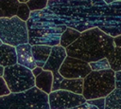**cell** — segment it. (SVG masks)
<instances>
[{"label": "cell", "mask_w": 121, "mask_h": 109, "mask_svg": "<svg viewBox=\"0 0 121 109\" xmlns=\"http://www.w3.org/2000/svg\"><path fill=\"white\" fill-rule=\"evenodd\" d=\"M46 8L59 24L80 33L98 27L112 38L121 35V1L106 4L103 0H48Z\"/></svg>", "instance_id": "cell-1"}, {"label": "cell", "mask_w": 121, "mask_h": 109, "mask_svg": "<svg viewBox=\"0 0 121 109\" xmlns=\"http://www.w3.org/2000/svg\"><path fill=\"white\" fill-rule=\"evenodd\" d=\"M113 38L98 27L80 33L79 38L65 48L69 57L82 60L88 64L107 58L114 49Z\"/></svg>", "instance_id": "cell-2"}, {"label": "cell", "mask_w": 121, "mask_h": 109, "mask_svg": "<svg viewBox=\"0 0 121 109\" xmlns=\"http://www.w3.org/2000/svg\"><path fill=\"white\" fill-rule=\"evenodd\" d=\"M28 44L30 45H43L55 46L60 45V39L66 26L58 22L56 15L45 8L42 10L31 11L26 21Z\"/></svg>", "instance_id": "cell-3"}, {"label": "cell", "mask_w": 121, "mask_h": 109, "mask_svg": "<svg viewBox=\"0 0 121 109\" xmlns=\"http://www.w3.org/2000/svg\"><path fill=\"white\" fill-rule=\"evenodd\" d=\"M0 109H50L48 95L35 86L24 92L9 93L0 97Z\"/></svg>", "instance_id": "cell-4"}, {"label": "cell", "mask_w": 121, "mask_h": 109, "mask_svg": "<svg viewBox=\"0 0 121 109\" xmlns=\"http://www.w3.org/2000/svg\"><path fill=\"white\" fill-rule=\"evenodd\" d=\"M114 71L112 69L91 71L83 79L82 96L86 100L106 98L115 89Z\"/></svg>", "instance_id": "cell-5"}, {"label": "cell", "mask_w": 121, "mask_h": 109, "mask_svg": "<svg viewBox=\"0 0 121 109\" xmlns=\"http://www.w3.org/2000/svg\"><path fill=\"white\" fill-rule=\"evenodd\" d=\"M0 40L2 44L17 46L28 43L26 22L17 16L0 18Z\"/></svg>", "instance_id": "cell-6"}, {"label": "cell", "mask_w": 121, "mask_h": 109, "mask_svg": "<svg viewBox=\"0 0 121 109\" xmlns=\"http://www.w3.org/2000/svg\"><path fill=\"white\" fill-rule=\"evenodd\" d=\"M3 79L10 93H19L35 86V77L30 69L18 64L4 67Z\"/></svg>", "instance_id": "cell-7"}, {"label": "cell", "mask_w": 121, "mask_h": 109, "mask_svg": "<svg viewBox=\"0 0 121 109\" xmlns=\"http://www.w3.org/2000/svg\"><path fill=\"white\" fill-rule=\"evenodd\" d=\"M85 102L86 100L82 95L62 89L52 91L48 95V104L50 109H71Z\"/></svg>", "instance_id": "cell-8"}, {"label": "cell", "mask_w": 121, "mask_h": 109, "mask_svg": "<svg viewBox=\"0 0 121 109\" xmlns=\"http://www.w3.org/2000/svg\"><path fill=\"white\" fill-rule=\"evenodd\" d=\"M91 71L88 63L69 56H66L59 69V73L64 79H84Z\"/></svg>", "instance_id": "cell-9"}, {"label": "cell", "mask_w": 121, "mask_h": 109, "mask_svg": "<svg viewBox=\"0 0 121 109\" xmlns=\"http://www.w3.org/2000/svg\"><path fill=\"white\" fill-rule=\"evenodd\" d=\"M66 51L65 48L61 47L60 45H55L52 46L50 55L43 65V70H48L53 74V85H52V91H56L60 89V84L63 78L59 73V69L66 58Z\"/></svg>", "instance_id": "cell-10"}, {"label": "cell", "mask_w": 121, "mask_h": 109, "mask_svg": "<svg viewBox=\"0 0 121 109\" xmlns=\"http://www.w3.org/2000/svg\"><path fill=\"white\" fill-rule=\"evenodd\" d=\"M16 54H17V64L23 65L30 70L36 67V64L34 62L32 52H31V45L27 44H23L15 46Z\"/></svg>", "instance_id": "cell-11"}, {"label": "cell", "mask_w": 121, "mask_h": 109, "mask_svg": "<svg viewBox=\"0 0 121 109\" xmlns=\"http://www.w3.org/2000/svg\"><path fill=\"white\" fill-rule=\"evenodd\" d=\"M17 64V54L14 46L2 44L0 45V65L3 67Z\"/></svg>", "instance_id": "cell-12"}, {"label": "cell", "mask_w": 121, "mask_h": 109, "mask_svg": "<svg viewBox=\"0 0 121 109\" xmlns=\"http://www.w3.org/2000/svg\"><path fill=\"white\" fill-rule=\"evenodd\" d=\"M52 46L49 45H31V52L34 59V62L36 64V66L43 67L45 64L50 52H51Z\"/></svg>", "instance_id": "cell-13"}, {"label": "cell", "mask_w": 121, "mask_h": 109, "mask_svg": "<svg viewBox=\"0 0 121 109\" xmlns=\"http://www.w3.org/2000/svg\"><path fill=\"white\" fill-rule=\"evenodd\" d=\"M53 74L48 70H43L40 75L35 77V87L49 95L52 92Z\"/></svg>", "instance_id": "cell-14"}, {"label": "cell", "mask_w": 121, "mask_h": 109, "mask_svg": "<svg viewBox=\"0 0 121 109\" xmlns=\"http://www.w3.org/2000/svg\"><path fill=\"white\" fill-rule=\"evenodd\" d=\"M60 89L73 92L75 94L82 95L83 79H64L60 84Z\"/></svg>", "instance_id": "cell-15"}, {"label": "cell", "mask_w": 121, "mask_h": 109, "mask_svg": "<svg viewBox=\"0 0 121 109\" xmlns=\"http://www.w3.org/2000/svg\"><path fill=\"white\" fill-rule=\"evenodd\" d=\"M80 36V32L72 28V27H66V29L62 32L60 39V45L61 47L66 48L70 45H72L75 41H77Z\"/></svg>", "instance_id": "cell-16"}, {"label": "cell", "mask_w": 121, "mask_h": 109, "mask_svg": "<svg viewBox=\"0 0 121 109\" xmlns=\"http://www.w3.org/2000/svg\"><path fill=\"white\" fill-rule=\"evenodd\" d=\"M104 109H121V89L115 88L105 98Z\"/></svg>", "instance_id": "cell-17"}, {"label": "cell", "mask_w": 121, "mask_h": 109, "mask_svg": "<svg viewBox=\"0 0 121 109\" xmlns=\"http://www.w3.org/2000/svg\"><path fill=\"white\" fill-rule=\"evenodd\" d=\"M19 4L18 0H0V9L6 18H11L16 16Z\"/></svg>", "instance_id": "cell-18"}, {"label": "cell", "mask_w": 121, "mask_h": 109, "mask_svg": "<svg viewBox=\"0 0 121 109\" xmlns=\"http://www.w3.org/2000/svg\"><path fill=\"white\" fill-rule=\"evenodd\" d=\"M109 62L110 67L112 71H121V47L114 46L113 51L106 58Z\"/></svg>", "instance_id": "cell-19"}, {"label": "cell", "mask_w": 121, "mask_h": 109, "mask_svg": "<svg viewBox=\"0 0 121 109\" xmlns=\"http://www.w3.org/2000/svg\"><path fill=\"white\" fill-rule=\"evenodd\" d=\"M30 13H31V11L28 9L26 3H20L19 4V7H18V9H17V12H16V16L19 19H21L22 21L26 22L29 19Z\"/></svg>", "instance_id": "cell-20"}, {"label": "cell", "mask_w": 121, "mask_h": 109, "mask_svg": "<svg viewBox=\"0 0 121 109\" xmlns=\"http://www.w3.org/2000/svg\"><path fill=\"white\" fill-rule=\"evenodd\" d=\"M92 71H102V70H107V69H111L109 62L106 58H103L101 60L93 62L89 64Z\"/></svg>", "instance_id": "cell-21"}, {"label": "cell", "mask_w": 121, "mask_h": 109, "mask_svg": "<svg viewBox=\"0 0 121 109\" xmlns=\"http://www.w3.org/2000/svg\"><path fill=\"white\" fill-rule=\"evenodd\" d=\"M48 0H29L26 2V5L30 11H37L42 10L46 8Z\"/></svg>", "instance_id": "cell-22"}, {"label": "cell", "mask_w": 121, "mask_h": 109, "mask_svg": "<svg viewBox=\"0 0 121 109\" xmlns=\"http://www.w3.org/2000/svg\"><path fill=\"white\" fill-rule=\"evenodd\" d=\"M88 104L95 106L97 109H104L105 108V98H99V99H95V100H86Z\"/></svg>", "instance_id": "cell-23"}, {"label": "cell", "mask_w": 121, "mask_h": 109, "mask_svg": "<svg viewBox=\"0 0 121 109\" xmlns=\"http://www.w3.org/2000/svg\"><path fill=\"white\" fill-rule=\"evenodd\" d=\"M10 92L9 90V88L7 87V84L3 79V77H0V97L1 96H6L9 95Z\"/></svg>", "instance_id": "cell-24"}, {"label": "cell", "mask_w": 121, "mask_h": 109, "mask_svg": "<svg viewBox=\"0 0 121 109\" xmlns=\"http://www.w3.org/2000/svg\"><path fill=\"white\" fill-rule=\"evenodd\" d=\"M114 84L115 88L121 89V71H117L114 73Z\"/></svg>", "instance_id": "cell-25"}, {"label": "cell", "mask_w": 121, "mask_h": 109, "mask_svg": "<svg viewBox=\"0 0 121 109\" xmlns=\"http://www.w3.org/2000/svg\"><path fill=\"white\" fill-rule=\"evenodd\" d=\"M43 69L42 68V67H39V66H36L34 69H32L31 70V72H32V74H33V76L34 77H37L38 75H40L41 73H42V71H43Z\"/></svg>", "instance_id": "cell-26"}, {"label": "cell", "mask_w": 121, "mask_h": 109, "mask_svg": "<svg viewBox=\"0 0 121 109\" xmlns=\"http://www.w3.org/2000/svg\"><path fill=\"white\" fill-rule=\"evenodd\" d=\"M113 44L115 46H120L121 47V35H118L113 38Z\"/></svg>", "instance_id": "cell-27"}, {"label": "cell", "mask_w": 121, "mask_h": 109, "mask_svg": "<svg viewBox=\"0 0 121 109\" xmlns=\"http://www.w3.org/2000/svg\"><path fill=\"white\" fill-rule=\"evenodd\" d=\"M3 74H4V67L0 65V77H3Z\"/></svg>", "instance_id": "cell-28"}, {"label": "cell", "mask_w": 121, "mask_h": 109, "mask_svg": "<svg viewBox=\"0 0 121 109\" xmlns=\"http://www.w3.org/2000/svg\"><path fill=\"white\" fill-rule=\"evenodd\" d=\"M103 1H104L106 4H111V3H112V2H113L112 0H103Z\"/></svg>", "instance_id": "cell-29"}, {"label": "cell", "mask_w": 121, "mask_h": 109, "mask_svg": "<svg viewBox=\"0 0 121 109\" xmlns=\"http://www.w3.org/2000/svg\"><path fill=\"white\" fill-rule=\"evenodd\" d=\"M3 17H5V16H4V13H3L2 9H0V18H3Z\"/></svg>", "instance_id": "cell-30"}, {"label": "cell", "mask_w": 121, "mask_h": 109, "mask_svg": "<svg viewBox=\"0 0 121 109\" xmlns=\"http://www.w3.org/2000/svg\"><path fill=\"white\" fill-rule=\"evenodd\" d=\"M19 1V3H26V2H28L29 0H18Z\"/></svg>", "instance_id": "cell-31"}, {"label": "cell", "mask_w": 121, "mask_h": 109, "mask_svg": "<svg viewBox=\"0 0 121 109\" xmlns=\"http://www.w3.org/2000/svg\"><path fill=\"white\" fill-rule=\"evenodd\" d=\"M2 45V42H1V40H0V45Z\"/></svg>", "instance_id": "cell-32"}, {"label": "cell", "mask_w": 121, "mask_h": 109, "mask_svg": "<svg viewBox=\"0 0 121 109\" xmlns=\"http://www.w3.org/2000/svg\"><path fill=\"white\" fill-rule=\"evenodd\" d=\"M112 1H121V0H112Z\"/></svg>", "instance_id": "cell-33"}]
</instances>
